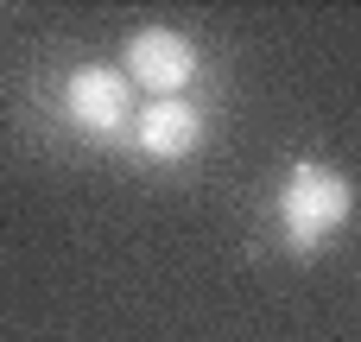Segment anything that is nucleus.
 <instances>
[{
  "mask_svg": "<svg viewBox=\"0 0 361 342\" xmlns=\"http://www.w3.org/2000/svg\"><path fill=\"white\" fill-rule=\"evenodd\" d=\"M355 216V184L330 165H292L286 190H279V222H286V241L292 254H317L343 222Z\"/></svg>",
  "mask_w": 361,
  "mask_h": 342,
  "instance_id": "1",
  "label": "nucleus"
},
{
  "mask_svg": "<svg viewBox=\"0 0 361 342\" xmlns=\"http://www.w3.org/2000/svg\"><path fill=\"white\" fill-rule=\"evenodd\" d=\"M121 76L127 83H146L159 102L165 95H184V83L197 76V44L171 25H146L127 38V57H121Z\"/></svg>",
  "mask_w": 361,
  "mask_h": 342,
  "instance_id": "2",
  "label": "nucleus"
},
{
  "mask_svg": "<svg viewBox=\"0 0 361 342\" xmlns=\"http://www.w3.org/2000/svg\"><path fill=\"white\" fill-rule=\"evenodd\" d=\"M127 76L121 70H108V63H82V70H70V83H63V108H70V121L76 127H89V133H114L121 121H127Z\"/></svg>",
  "mask_w": 361,
  "mask_h": 342,
  "instance_id": "3",
  "label": "nucleus"
},
{
  "mask_svg": "<svg viewBox=\"0 0 361 342\" xmlns=\"http://www.w3.org/2000/svg\"><path fill=\"white\" fill-rule=\"evenodd\" d=\"M203 114L184 102V95H165V102H152L146 114H140V127H133V140H140V152H152L159 165H178V159H190V152H203Z\"/></svg>",
  "mask_w": 361,
  "mask_h": 342,
  "instance_id": "4",
  "label": "nucleus"
}]
</instances>
